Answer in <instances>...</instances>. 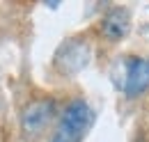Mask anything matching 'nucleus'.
<instances>
[{
	"label": "nucleus",
	"instance_id": "1",
	"mask_svg": "<svg viewBox=\"0 0 149 142\" xmlns=\"http://www.w3.org/2000/svg\"><path fill=\"white\" fill-rule=\"evenodd\" d=\"M94 119H96L94 108L83 96H74L62 106L51 138L57 142H83L94 126Z\"/></svg>",
	"mask_w": 149,
	"mask_h": 142
},
{
	"label": "nucleus",
	"instance_id": "2",
	"mask_svg": "<svg viewBox=\"0 0 149 142\" xmlns=\"http://www.w3.org/2000/svg\"><path fill=\"white\" fill-rule=\"evenodd\" d=\"M60 117V110H57V103L51 99V96H37L32 101H28L23 112H21V128L28 138H35V135H41L51 122Z\"/></svg>",
	"mask_w": 149,
	"mask_h": 142
},
{
	"label": "nucleus",
	"instance_id": "3",
	"mask_svg": "<svg viewBox=\"0 0 149 142\" xmlns=\"http://www.w3.org/2000/svg\"><path fill=\"white\" fill-rule=\"evenodd\" d=\"M92 57V46L85 37H71L69 41H64L55 53V67L60 73H78L83 67H87Z\"/></svg>",
	"mask_w": 149,
	"mask_h": 142
},
{
	"label": "nucleus",
	"instance_id": "4",
	"mask_svg": "<svg viewBox=\"0 0 149 142\" xmlns=\"http://www.w3.org/2000/svg\"><path fill=\"white\" fill-rule=\"evenodd\" d=\"M149 89V55H131L124 64V80H122V92L135 99L142 96Z\"/></svg>",
	"mask_w": 149,
	"mask_h": 142
},
{
	"label": "nucleus",
	"instance_id": "5",
	"mask_svg": "<svg viewBox=\"0 0 149 142\" xmlns=\"http://www.w3.org/2000/svg\"><path fill=\"white\" fill-rule=\"evenodd\" d=\"M99 32L106 41L117 44L124 41L131 32V9L129 7H110L99 23Z\"/></svg>",
	"mask_w": 149,
	"mask_h": 142
},
{
	"label": "nucleus",
	"instance_id": "6",
	"mask_svg": "<svg viewBox=\"0 0 149 142\" xmlns=\"http://www.w3.org/2000/svg\"><path fill=\"white\" fill-rule=\"evenodd\" d=\"M51 142H57V140H53V138H51Z\"/></svg>",
	"mask_w": 149,
	"mask_h": 142
}]
</instances>
